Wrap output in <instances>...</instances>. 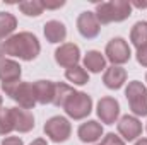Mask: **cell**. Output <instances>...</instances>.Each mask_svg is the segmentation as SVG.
<instances>
[{
    "label": "cell",
    "instance_id": "6da1fadb",
    "mask_svg": "<svg viewBox=\"0 0 147 145\" xmlns=\"http://www.w3.org/2000/svg\"><path fill=\"white\" fill-rule=\"evenodd\" d=\"M0 50L3 55H7L12 60L19 58L22 62H33L41 53V43L36 34L29 31H21L7 38L5 41H2Z\"/></svg>",
    "mask_w": 147,
    "mask_h": 145
},
{
    "label": "cell",
    "instance_id": "7a4b0ae2",
    "mask_svg": "<svg viewBox=\"0 0 147 145\" xmlns=\"http://www.w3.org/2000/svg\"><path fill=\"white\" fill-rule=\"evenodd\" d=\"M2 91L5 92V96H9L12 101L17 103V108L31 111L38 104L33 82L19 80V82H12V84H2Z\"/></svg>",
    "mask_w": 147,
    "mask_h": 145
},
{
    "label": "cell",
    "instance_id": "3957f363",
    "mask_svg": "<svg viewBox=\"0 0 147 145\" xmlns=\"http://www.w3.org/2000/svg\"><path fill=\"white\" fill-rule=\"evenodd\" d=\"M63 111L70 119H75V121L86 119L92 113V97L87 92L75 91L67 99V103L63 106Z\"/></svg>",
    "mask_w": 147,
    "mask_h": 145
},
{
    "label": "cell",
    "instance_id": "277c9868",
    "mask_svg": "<svg viewBox=\"0 0 147 145\" xmlns=\"http://www.w3.org/2000/svg\"><path fill=\"white\" fill-rule=\"evenodd\" d=\"M125 97L134 116H147V87L140 80H132L127 84Z\"/></svg>",
    "mask_w": 147,
    "mask_h": 145
},
{
    "label": "cell",
    "instance_id": "5b68a950",
    "mask_svg": "<svg viewBox=\"0 0 147 145\" xmlns=\"http://www.w3.org/2000/svg\"><path fill=\"white\" fill-rule=\"evenodd\" d=\"M43 132L45 135L55 142V144H63L70 138L72 135V123L67 116H51L50 119H46L45 126H43Z\"/></svg>",
    "mask_w": 147,
    "mask_h": 145
},
{
    "label": "cell",
    "instance_id": "8992f818",
    "mask_svg": "<svg viewBox=\"0 0 147 145\" xmlns=\"http://www.w3.org/2000/svg\"><path fill=\"white\" fill-rule=\"evenodd\" d=\"M105 56L106 60L111 62V65H125L130 58H132V50H130V44L127 43V39L123 38H113L108 41L106 48H105Z\"/></svg>",
    "mask_w": 147,
    "mask_h": 145
},
{
    "label": "cell",
    "instance_id": "52a82bcc",
    "mask_svg": "<svg viewBox=\"0 0 147 145\" xmlns=\"http://www.w3.org/2000/svg\"><path fill=\"white\" fill-rule=\"evenodd\" d=\"M116 130H118V135L125 140V142H135L139 140V137L142 135V121L134 116V114H125L121 116L118 121H116Z\"/></svg>",
    "mask_w": 147,
    "mask_h": 145
},
{
    "label": "cell",
    "instance_id": "ba28073f",
    "mask_svg": "<svg viewBox=\"0 0 147 145\" xmlns=\"http://www.w3.org/2000/svg\"><path fill=\"white\" fill-rule=\"evenodd\" d=\"M96 114L101 119V123L115 125L120 118V103L111 96H105L96 104Z\"/></svg>",
    "mask_w": 147,
    "mask_h": 145
},
{
    "label": "cell",
    "instance_id": "9c48e42d",
    "mask_svg": "<svg viewBox=\"0 0 147 145\" xmlns=\"http://www.w3.org/2000/svg\"><path fill=\"white\" fill-rule=\"evenodd\" d=\"M80 58V48L75 43H63L55 50V62L63 68L77 67Z\"/></svg>",
    "mask_w": 147,
    "mask_h": 145
},
{
    "label": "cell",
    "instance_id": "30bf717a",
    "mask_svg": "<svg viewBox=\"0 0 147 145\" xmlns=\"http://www.w3.org/2000/svg\"><path fill=\"white\" fill-rule=\"evenodd\" d=\"M75 26H77L79 34L82 38H86V39H94V38L99 36V33H101V24L96 19L94 12H91V10L80 12L79 17H77Z\"/></svg>",
    "mask_w": 147,
    "mask_h": 145
},
{
    "label": "cell",
    "instance_id": "8fae6325",
    "mask_svg": "<svg viewBox=\"0 0 147 145\" xmlns=\"http://www.w3.org/2000/svg\"><path fill=\"white\" fill-rule=\"evenodd\" d=\"M77 137L84 144L94 145L96 142L101 140V137H105L103 125L96 119H87V121L80 123V126L77 128Z\"/></svg>",
    "mask_w": 147,
    "mask_h": 145
},
{
    "label": "cell",
    "instance_id": "7c38bea8",
    "mask_svg": "<svg viewBox=\"0 0 147 145\" xmlns=\"http://www.w3.org/2000/svg\"><path fill=\"white\" fill-rule=\"evenodd\" d=\"M10 116L14 123V132L29 133L34 128V116L31 111L22 108H10Z\"/></svg>",
    "mask_w": 147,
    "mask_h": 145
},
{
    "label": "cell",
    "instance_id": "4fadbf2b",
    "mask_svg": "<svg viewBox=\"0 0 147 145\" xmlns=\"http://www.w3.org/2000/svg\"><path fill=\"white\" fill-rule=\"evenodd\" d=\"M22 75V67L19 65V62L12 60V58H0V82L2 84H12V82H19Z\"/></svg>",
    "mask_w": 147,
    "mask_h": 145
},
{
    "label": "cell",
    "instance_id": "5bb4252c",
    "mask_svg": "<svg viewBox=\"0 0 147 145\" xmlns=\"http://www.w3.org/2000/svg\"><path fill=\"white\" fill-rule=\"evenodd\" d=\"M43 34L46 38V41L51 43V44H63V41L67 38V28H65V24L62 21L51 19V21L45 22Z\"/></svg>",
    "mask_w": 147,
    "mask_h": 145
},
{
    "label": "cell",
    "instance_id": "9a60e30c",
    "mask_svg": "<svg viewBox=\"0 0 147 145\" xmlns=\"http://www.w3.org/2000/svg\"><path fill=\"white\" fill-rule=\"evenodd\" d=\"M125 82H127V70L123 67H118V65L106 67V70L103 73V84L108 89L118 91L125 85Z\"/></svg>",
    "mask_w": 147,
    "mask_h": 145
},
{
    "label": "cell",
    "instance_id": "2e32d148",
    "mask_svg": "<svg viewBox=\"0 0 147 145\" xmlns=\"http://www.w3.org/2000/svg\"><path fill=\"white\" fill-rule=\"evenodd\" d=\"M106 56L105 53L98 50H89L82 58V67L87 70V73H101L106 70Z\"/></svg>",
    "mask_w": 147,
    "mask_h": 145
},
{
    "label": "cell",
    "instance_id": "e0dca14e",
    "mask_svg": "<svg viewBox=\"0 0 147 145\" xmlns=\"http://www.w3.org/2000/svg\"><path fill=\"white\" fill-rule=\"evenodd\" d=\"M34 87V96H36L38 104H51L53 103V96H55V82L53 80H36L33 82Z\"/></svg>",
    "mask_w": 147,
    "mask_h": 145
},
{
    "label": "cell",
    "instance_id": "ac0fdd59",
    "mask_svg": "<svg viewBox=\"0 0 147 145\" xmlns=\"http://www.w3.org/2000/svg\"><path fill=\"white\" fill-rule=\"evenodd\" d=\"M110 7L113 22H123L132 15V3L127 0H111Z\"/></svg>",
    "mask_w": 147,
    "mask_h": 145
},
{
    "label": "cell",
    "instance_id": "d6986e66",
    "mask_svg": "<svg viewBox=\"0 0 147 145\" xmlns=\"http://www.w3.org/2000/svg\"><path fill=\"white\" fill-rule=\"evenodd\" d=\"M130 43L135 48H142L147 44V21H137L130 29Z\"/></svg>",
    "mask_w": 147,
    "mask_h": 145
},
{
    "label": "cell",
    "instance_id": "ffe728a7",
    "mask_svg": "<svg viewBox=\"0 0 147 145\" xmlns=\"http://www.w3.org/2000/svg\"><path fill=\"white\" fill-rule=\"evenodd\" d=\"M17 29V17L10 12H0V39H7Z\"/></svg>",
    "mask_w": 147,
    "mask_h": 145
},
{
    "label": "cell",
    "instance_id": "44dd1931",
    "mask_svg": "<svg viewBox=\"0 0 147 145\" xmlns=\"http://www.w3.org/2000/svg\"><path fill=\"white\" fill-rule=\"evenodd\" d=\"M74 92H75V89L72 85H69L65 82H55V96H53V103L51 104H55L57 108H63L67 99L72 96Z\"/></svg>",
    "mask_w": 147,
    "mask_h": 145
},
{
    "label": "cell",
    "instance_id": "7402d4cb",
    "mask_svg": "<svg viewBox=\"0 0 147 145\" xmlns=\"http://www.w3.org/2000/svg\"><path fill=\"white\" fill-rule=\"evenodd\" d=\"M65 79L72 84V85H86L89 82V73L84 67L77 65L72 68H67L65 70Z\"/></svg>",
    "mask_w": 147,
    "mask_h": 145
},
{
    "label": "cell",
    "instance_id": "603a6c76",
    "mask_svg": "<svg viewBox=\"0 0 147 145\" xmlns=\"http://www.w3.org/2000/svg\"><path fill=\"white\" fill-rule=\"evenodd\" d=\"M17 5H19V10L26 17H39L45 10L41 0H24V2H19Z\"/></svg>",
    "mask_w": 147,
    "mask_h": 145
},
{
    "label": "cell",
    "instance_id": "cb8c5ba5",
    "mask_svg": "<svg viewBox=\"0 0 147 145\" xmlns=\"http://www.w3.org/2000/svg\"><path fill=\"white\" fill-rule=\"evenodd\" d=\"M94 15L96 19L99 21L101 26H106V24H111L113 19H111V7L110 2H99L96 3V10H94Z\"/></svg>",
    "mask_w": 147,
    "mask_h": 145
},
{
    "label": "cell",
    "instance_id": "d4e9b609",
    "mask_svg": "<svg viewBox=\"0 0 147 145\" xmlns=\"http://www.w3.org/2000/svg\"><path fill=\"white\" fill-rule=\"evenodd\" d=\"M14 132V123L10 116V108H0V135H9Z\"/></svg>",
    "mask_w": 147,
    "mask_h": 145
},
{
    "label": "cell",
    "instance_id": "484cf974",
    "mask_svg": "<svg viewBox=\"0 0 147 145\" xmlns=\"http://www.w3.org/2000/svg\"><path fill=\"white\" fill-rule=\"evenodd\" d=\"M101 145H125V140L116 133H106L101 140Z\"/></svg>",
    "mask_w": 147,
    "mask_h": 145
},
{
    "label": "cell",
    "instance_id": "4316f807",
    "mask_svg": "<svg viewBox=\"0 0 147 145\" xmlns=\"http://www.w3.org/2000/svg\"><path fill=\"white\" fill-rule=\"evenodd\" d=\"M135 58H137V63L142 65V67H147V44L142 46V48H137L135 51Z\"/></svg>",
    "mask_w": 147,
    "mask_h": 145
},
{
    "label": "cell",
    "instance_id": "83f0119b",
    "mask_svg": "<svg viewBox=\"0 0 147 145\" xmlns=\"http://www.w3.org/2000/svg\"><path fill=\"white\" fill-rule=\"evenodd\" d=\"M2 145H24L21 137H5L2 140Z\"/></svg>",
    "mask_w": 147,
    "mask_h": 145
},
{
    "label": "cell",
    "instance_id": "f1b7e54d",
    "mask_svg": "<svg viewBox=\"0 0 147 145\" xmlns=\"http://www.w3.org/2000/svg\"><path fill=\"white\" fill-rule=\"evenodd\" d=\"M65 5V2L63 0H57V2H43V7L48 10V9H60V7H63Z\"/></svg>",
    "mask_w": 147,
    "mask_h": 145
},
{
    "label": "cell",
    "instance_id": "f546056e",
    "mask_svg": "<svg viewBox=\"0 0 147 145\" xmlns=\"http://www.w3.org/2000/svg\"><path fill=\"white\" fill-rule=\"evenodd\" d=\"M132 7H137V9H147V2H130Z\"/></svg>",
    "mask_w": 147,
    "mask_h": 145
},
{
    "label": "cell",
    "instance_id": "4dcf8cb0",
    "mask_svg": "<svg viewBox=\"0 0 147 145\" xmlns=\"http://www.w3.org/2000/svg\"><path fill=\"white\" fill-rule=\"evenodd\" d=\"M29 145H48V142H46V138H36V140H33Z\"/></svg>",
    "mask_w": 147,
    "mask_h": 145
},
{
    "label": "cell",
    "instance_id": "1f68e13d",
    "mask_svg": "<svg viewBox=\"0 0 147 145\" xmlns=\"http://www.w3.org/2000/svg\"><path fill=\"white\" fill-rule=\"evenodd\" d=\"M135 145H147V138H139V140H135Z\"/></svg>",
    "mask_w": 147,
    "mask_h": 145
},
{
    "label": "cell",
    "instance_id": "d6a6232c",
    "mask_svg": "<svg viewBox=\"0 0 147 145\" xmlns=\"http://www.w3.org/2000/svg\"><path fill=\"white\" fill-rule=\"evenodd\" d=\"M2 104H3V97H2V94H0V108H2Z\"/></svg>",
    "mask_w": 147,
    "mask_h": 145
},
{
    "label": "cell",
    "instance_id": "836d02e7",
    "mask_svg": "<svg viewBox=\"0 0 147 145\" xmlns=\"http://www.w3.org/2000/svg\"><path fill=\"white\" fill-rule=\"evenodd\" d=\"M146 82H147V73H146Z\"/></svg>",
    "mask_w": 147,
    "mask_h": 145
},
{
    "label": "cell",
    "instance_id": "e575fe53",
    "mask_svg": "<svg viewBox=\"0 0 147 145\" xmlns=\"http://www.w3.org/2000/svg\"><path fill=\"white\" fill-rule=\"evenodd\" d=\"M94 145H101V144H94Z\"/></svg>",
    "mask_w": 147,
    "mask_h": 145
},
{
    "label": "cell",
    "instance_id": "d590c367",
    "mask_svg": "<svg viewBox=\"0 0 147 145\" xmlns=\"http://www.w3.org/2000/svg\"><path fill=\"white\" fill-rule=\"evenodd\" d=\"M146 132H147V125H146Z\"/></svg>",
    "mask_w": 147,
    "mask_h": 145
}]
</instances>
